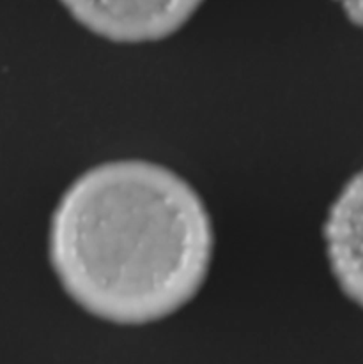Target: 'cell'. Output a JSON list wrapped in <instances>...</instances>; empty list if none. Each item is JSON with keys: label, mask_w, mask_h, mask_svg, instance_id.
<instances>
[{"label": "cell", "mask_w": 363, "mask_h": 364, "mask_svg": "<svg viewBox=\"0 0 363 364\" xmlns=\"http://www.w3.org/2000/svg\"><path fill=\"white\" fill-rule=\"evenodd\" d=\"M323 237L338 287L363 308V170L347 180L331 204Z\"/></svg>", "instance_id": "3957f363"}, {"label": "cell", "mask_w": 363, "mask_h": 364, "mask_svg": "<svg viewBox=\"0 0 363 364\" xmlns=\"http://www.w3.org/2000/svg\"><path fill=\"white\" fill-rule=\"evenodd\" d=\"M204 0H60L84 29L121 45L161 41L190 21Z\"/></svg>", "instance_id": "7a4b0ae2"}, {"label": "cell", "mask_w": 363, "mask_h": 364, "mask_svg": "<svg viewBox=\"0 0 363 364\" xmlns=\"http://www.w3.org/2000/svg\"><path fill=\"white\" fill-rule=\"evenodd\" d=\"M213 247L199 193L144 159L106 161L76 177L48 237L64 292L117 326L158 322L188 304L206 281Z\"/></svg>", "instance_id": "6da1fadb"}]
</instances>
